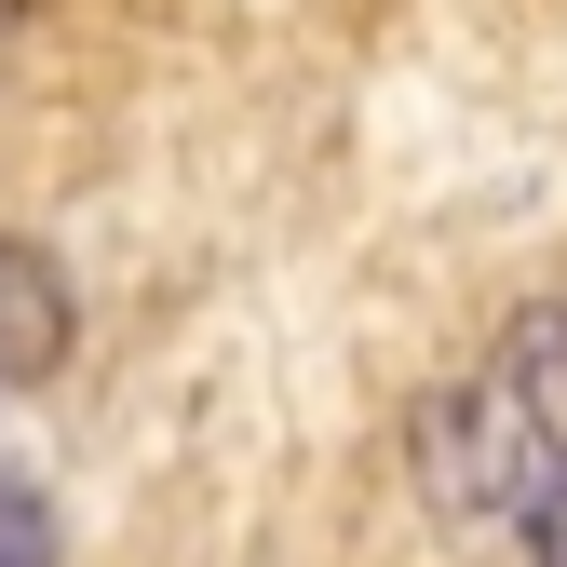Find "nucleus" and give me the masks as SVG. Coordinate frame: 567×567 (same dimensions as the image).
Returning a JSON list of instances; mask_svg holds the SVG:
<instances>
[{"instance_id": "39448f33", "label": "nucleus", "mask_w": 567, "mask_h": 567, "mask_svg": "<svg viewBox=\"0 0 567 567\" xmlns=\"http://www.w3.org/2000/svg\"><path fill=\"white\" fill-rule=\"evenodd\" d=\"M527 540H540V567H567V473H554V501L527 514Z\"/></svg>"}, {"instance_id": "20e7f679", "label": "nucleus", "mask_w": 567, "mask_h": 567, "mask_svg": "<svg viewBox=\"0 0 567 567\" xmlns=\"http://www.w3.org/2000/svg\"><path fill=\"white\" fill-rule=\"evenodd\" d=\"M0 567H54V514H41V486L0 473Z\"/></svg>"}, {"instance_id": "7ed1b4c3", "label": "nucleus", "mask_w": 567, "mask_h": 567, "mask_svg": "<svg viewBox=\"0 0 567 567\" xmlns=\"http://www.w3.org/2000/svg\"><path fill=\"white\" fill-rule=\"evenodd\" d=\"M501 379H514V405L540 419V446L567 460V311H554V298H527V311L501 324Z\"/></svg>"}, {"instance_id": "f03ea898", "label": "nucleus", "mask_w": 567, "mask_h": 567, "mask_svg": "<svg viewBox=\"0 0 567 567\" xmlns=\"http://www.w3.org/2000/svg\"><path fill=\"white\" fill-rule=\"evenodd\" d=\"M68 338H82V298H68V257L0 230V392H41L68 365Z\"/></svg>"}, {"instance_id": "f257e3e1", "label": "nucleus", "mask_w": 567, "mask_h": 567, "mask_svg": "<svg viewBox=\"0 0 567 567\" xmlns=\"http://www.w3.org/2000/svg\"><path fill=\"white\" fill-rule=\"evenodd\" d=\"M405 446H419V486H433V514H540L554 501V446H540V419L514 405V379L501 392H473V379H446V392H419V419H405Z\"/></svg>"}]
</instances>
